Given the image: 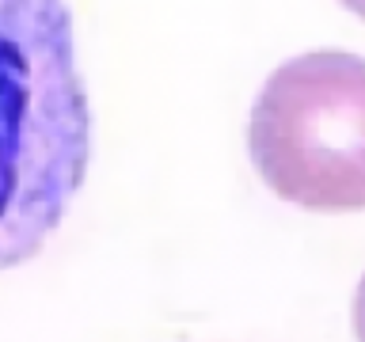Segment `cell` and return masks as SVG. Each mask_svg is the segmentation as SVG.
Instances as JSON below:
<instances>
[{
    "instance_id": "1",
    "label": "cell",
    "mask_w": 365,
    "mask_h": 342,
    "mask_svg": "<svg viewBox=\"0 0 365 342\" xmlns=\"http://www.w3.org/2000/svg\"><path fill=\"white\" fill-rule=\"evenodd\" d=\"M91 141L73 8L0 0V270L31 262L65 224Z\"/></svg>"
},
{
    "instance_id": "2",
    "label": "cell",
    "mask_w": 365,
    "mask_h": 342,
    "mask_svg": "<svg viewBox=\"0 0 365 342\" xmlns=\"http://www.w3.org/2000/svg\"><path fill=\"white\" fill-rule=\"evenodd\" d=\"M259 179L312 213L365 209V57L312 50L259 88L247 122Z\"/></svg>"
},
{
    "instance_id": "3",
    "label": "cell",
    "mask_w": 365,
    "mask_h": 342,
    "mask_svg": "<svg viewBox=\"0 0 365 342\" xmlns=\"http://www.w3.org/2000/svg\"><path fill=\"white\" fill-rule=\"evenodd\" d=\"M354 338L365 342V274H361L358 289H354Z\"/></svg>"
}]
</instances>
